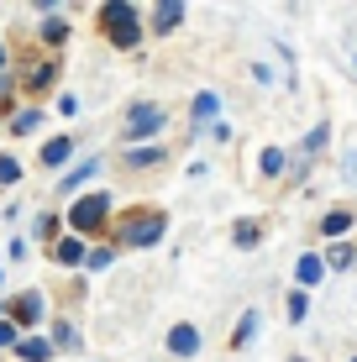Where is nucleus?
Wrapping results in <instances>:
<instances>
[{"label":"nucleus","mask_w":357,"mask_h":362,"mask_svg":"<svg viewBox=\"0 0 357 362\" xmlns=\"http://www.w3.org/2000/svg\"><path fill=\"white\" fill-rule=\"evenodd\" d=\"M16 352H21V362H47V352H53V346H47L42 336H27V341H16Z\"/></svg>","instance_id":"nucleus-10"},{"label":"nucleus","mask_w":357,"mask_h":362,"mask_svg":"<svg viewBox=\"0 0 357 362\" xmlns=\"http://www.w3.org/2000/svg\"><path fill=\"white\" fill-rule=\"evenodd\" d=\"M294 362H305V357H294Z\"/></svg>","instance_id":"nucleus-25"},{"label":"nucleus","mask_w":357,"mask_h":362,"mask_svg":"<svg viewBox=\"0 0 357 362\" xmlns=\"http://www.w3.org/2000/svg\"><path fill=\"white\" fill-rule=\"evenodd\" d=\"M168 352H174V357H194V352H200V331H194V326H174V331H168Z\"/></svg>","instance_id":"nucleus-5"},{"label":"nucleus","mask_w":357,"mask_h":362,"mask_svg":"<svg viewBox=\"0 0 357 362\" xmlns=\"http://www.w3.org/2000/svg\"><path fill=\"white\" fill-rule=\"evenodd\" d=\"M58 263H69V268H74V263H84V247L74 242V236H69V242H58Z\"/></svg>","instance_id":"nucleus-14"},{"label":"nucleus","mask_w":357,"mask_h":362,"mask_svg":"<svg viewBox=\"0 0 357 362\" xmlns=\"http://www.w3.org/2000/svg\"><path fill=\"white\" fill-rule=\"evenodd\" d=\"M0 69H6V47H0Z\"/></svg>","instance_id":"nucleus-24"},{"label":"nucleus","mask_w":357,"mask_h":362,"mask_svg":"<svg viewBox=\"0 0 357 362\" xmlns=\"http://www.w3.org/2000/svg\"><path fill=\"white\" fill-rule=\"evenodd\" d=\"M16 341V326H6V320H0V346H11Z\"/></svg>","instance_id":"nucleus-23"},{"label":"nucleus","mask_w":357,"mask_h":362,"mask_svg":"<svg viewBox=\"0 0 357 362\" xmlns=\"http://www.w3.org/2000/svg\"><path fill=\"white\" fill-rule=\"evenodd\" d=\"M216 110H221L216 95H194V121H216Z\"/></svg>","instance_id":"nucleus-11"},{"label":"nucleus","mask_w":357,"mask_h":362,"mask_svg":"<svg viewBox=\"0 0 357 362\" xmlns=\"http://www.w3.org/2000/svg\"><path fill=\"white\" fill-rule=\"evenodd\" d=\"M263 173H284V153H279V147H274V153H263Z\"/></svg>","instance_id":"nucleus-20"},{"label":"nucleus","mask_w":357,"mask_h":362,"mask_svg":"<svg viewBox=\"0 0 357 362\" xmlns=\"http://www.w3.org/2000/svg\"><path fill=\"white\" fill-rule=\"evenodd\" d=\"M294 279H300L305 289H315V284L326 279V263H321V257H315V252H305L300 263H294Z\"/></svg>","instance_id":"nucleus-6"},{"label":"nucleus","mask_w":357,"mask_h":362,"mask_svg":"<svg viewBox=\"0 0 357 362\" xmlns=\"http://www.w3.org/2000/svg\"><path fill=\"white\" fill-rule=\"evenodd\" d=\"M252 331H257V315H242V326H237V341H252Z\"/></svg>","instance_id":"nucleus-22"},{"label":"nucleus","mask_w":357,"mask_h":362,"mask_svg":"<svg viewBox=\"0 0 357 362\" xmlns=\"http://www.w3.org/2000/svg\"><path fill=\"white\" fill-rule=\"evenodd\" d=\"M105 216H110V194H84L79 205L69 210V226H74V231H95Z\"/></svg>","instance_id":"nucleus-2"},{"label":"nucleus","mask_w":357,"mask_h":362,"mask_svg":"<svg viewBox=\"0 0 357 362\" xmlns=\"http://www.w3.org/2000/svg\"><path fill=\"white\" fill-rule=\"evenodd\" d=\"M21 179V163L16 158H0V184H16Z\"/></svg>","instance_id":"nucleus-19"},{"label":"nucleus","mask_w":357,"mask_h":362,"mask_svg":"<svg viewBox=\"0 0 357 362\" xmlns=\"http://www.w3.org/2000/svg\"><path fill=\"white\" fill-rule=\"evenodd\" d=\"M95 168H100V163H95V158H90V163H79V168H74V173H69V179H64V189H58V194H69V189H79V184H84V179H90V173H95Z\"/></svg>","instance_id":"nucleus-13"},{"label":"nucleus","mask_w":357,"mask_h":362,"mask_svg":"<svg viewBox=\"0 0 357 362\" xmlns=\"http://www.w3.org/2000/svg\"><path fill=\"white\" fill-rule=\"evenodd\" d=\"M53 341H58V346H69V352H74V346H79V331H74V326H64V320H58V326H53Z\"/></svg>","instance_id":"nucleus-16"},{"label":"nucleus","mask_w":357,"mask_h":362,"mask_svg":"<svg viewBox=\"0 0 357 362\" xmlns=\"http://www.w3.org/2000/svg\"><path fill=\"white\" fill-rule=\"evenodd\" d=\"M347 226H352V216H347V210H331V216L321 221V231H326V236H341Z\"/></svg>","instance_id":"nucleus-12"},{"label":"nucleus","mask_w":357,"mask_h":362,"mask_svg":"<svg viewBox=\"0 0 357 362\" xmlns=\"http://www.w3.org/2000/svg\"><path fill=\"white\" fill-rule=\"evenodd\" d=\"M237 247H257V221H237Z\"/></svg>","instance_id":"nucleus-15"},{"label":"nucleus","mask_w":357,"mask_h":362,"mask_svg":"<svg viewBox=\"0 0 357 362\" xmlns=\"http://www.w3.org/2000/svg\"><path fill=\"white\" fill-rule=\"evenodd\" d=\"M158 127H163V110H158V105H131V116H127V136H131V142L153 136Z\"/></svg>","instance_id":"nucleus-4"},{"label":"nucleus","mask_w":357,"mask_h":362,"mask_svg":"<svg viewBox=\"0 0 357 362\" xmlns=\"http://www.w3.org/2000/svg\"><path fill=\"white\" fill-rule=\"evenodd\" d=\"M100 21H105V32H110L116 47H137V11H131L127 0H110L100 11Z\"/></svg>","instance_id":"nucleus-1"},{"label":"nucleus","mask_w":357,"mask_h":362,"mask_svg":"<svg viewBox=\"0 0 357 362\" xmlns=\"http://www.w3.org/2000/svg\"><path fill=\"white\" fill-rule=\"evenodd\" d=\"M37 121H42V116H37V110H21V116L11 121V132H21V136H27V132H37Z\"/></svg>","instance_id":"nucleus-18"},{"label":"nucleus","mask_w":357,"mask_h":362,"mask_svg":"<svg viewBox=\"0 0 357 362\" xmlns=\"http://www.w3.org/2000/svg\"><path fill=\"white\" fill-rule=\"evenodd\" d=\"M305 310H310V299H305V294H289V315L305 320Z\"/></svg>","instance_id":"nucleus-21"},{"label":"nucleus","mask_w":357,"mask_h":362,"mask_svg":"<svg viewBox=\"0 0 357 362\" xmlns=\"http://www.w3.org/2000/svg\"><path fill=\"white\" fill-rule=\"evenodd\" d=\"M11 315H16V320H27V326H32V320H42V294L27 289V294L16 299V305H11Z\"/></svg>","instance_id":"nucleus-7"},{"label":"nucleus","mask_w":357,"mask_h":362,"mask_svg":"<svg viewBox=\"0 0 357 362\" xmlns=\"http://www.w3.org/2000/svg\"><path fill=\"white\" fill-rule=\"evenodd\" d=\"M179 21H184V6H179V0H168V6L153 11V27H158V32H174Z\"/></svg>","instance_id":"nucleus-8"},{"label":"nucleus","mask_w":357,"mask_h":362,"mask_svg":"<svg viewBox=\"0 0 357 362\" xmlns=\"http://www.w3.org/2000/svg\"><path fill=\"white\" fill-rule=\"evenodd\" d=\"M42 37H47V42H64V37H69V27H64L58 16H47V21H42Z\"/></svg>","instance_id":"nucleus-17"},{"label":"nucleus","mask_w":357,"mask_h":362,"mask_svg":"<svg viewBox=\"0 0 357 362\" xmlns=\"http://www.w3.org/2000/svg\"><path fill=\"white\" fill-rule=\"evenodd\" d=\"M69 153H74L69 136H53V142L42 147V163H47V168H58V163H69Z\"/></svg>","instance_id":"nucleus-9"},{"label":"nucleus","mask_w":357,"mask_h":362,"mask_svg":"<svg viewBox=\"0 0 357 362\" xmlns=\"http://www.w3.org/2000/svg\"><path fill=\"white\" fill-rule=\"evenodd\" d=\"M158 236H163V216H158V210H137V216L127 221V242H137V247H153Z\"/></svg>","instance_id":"nucleus-3"}]
</instances>
